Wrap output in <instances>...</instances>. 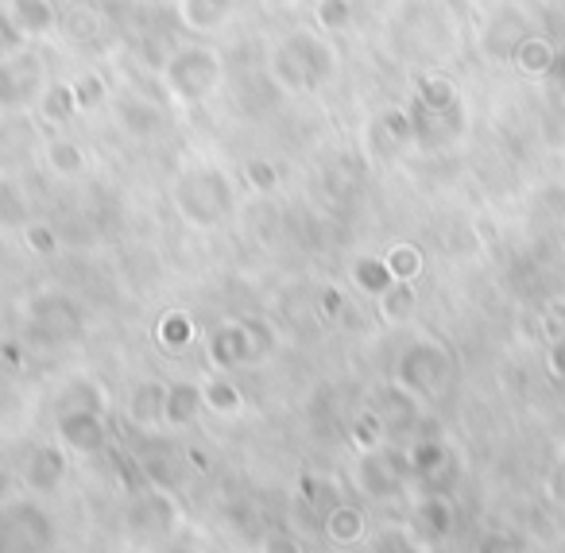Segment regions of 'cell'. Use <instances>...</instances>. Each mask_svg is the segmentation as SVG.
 <instances>
[{"mask_svg":"<svg viewBox=\"0 0 565 553\" xmlns=\"http://www.w3.org/2000/svg\"><path fill=\"white\" fill-rule=\"evenodd\" d=\"M338 71L330 43H322L315 32H291L282 35L279 47L271 51V78L287 94H315Z\"/></svg>","mask_w":565,"mask_h":553,"instance_id":"6da1fadb","label":"cell"},{"mask_svg":"<svg viewBox=\"0 0 565 553\" xmlns=\"http://www.w3.org/2000/svg\"><path fill=\"white\" fill-rule=\"evenodd\" d=\"M159 82H163V89L171 94L174 105L194 109V105H205L221 89L225 63H221V55L213 47L194 43V47H182L167 59L163 71H159Z\"/></svg>","mask_w":565,"mask_h":553,"instance_id":"7a4b0ae2","label":"cell"},{"mask_svg":"<svg viewBox=\"0 0 565 553\" xmlns=\"http://www.w3.org/2000/svg\"><path fill=\"white\" fill-rule=\"evenodd\" d=\"M174 205L194 225H217L233 210V187H228L221 167L194 163L186 171H179V179H174Z\"/></svg>","mask_w":565,"mask_h":553,"instance_id":"3957f363","label":"cell"},{"mask_svg":"<svg viewBox=\"0 0 565 553\" xmlns=\"http://www.w3.org/2000/svg\"><path fill=\"white\" fill-rule=\"evenodd\" d=\"M179 24L194 35H213L228 24V17L236 12V0H174Z\"/></svg>","mask_w":565,"mask_h":553,"instance_id":"277c9868","label":"cell"},{"mask_svg":"<svg viewBox=\"0 0 565 553\" xmlns=\"http://www.w3.org/2000/svg\"><path fill=\"white\" fill-rule=\"evenodd\" d=\"M117 125L125 128L128 136H151L163 128V113L156 109V105L148 102V97L140 94H120L117 97Z\"/></svg>","mask_w":565,"mask_h":553,"instance_id":"5b68a950","label":"cell"},{"mask_svg":"<svg viewBox=\"0 0 565 553\" xmlns=\"http://www.w3.org/2000/svg\"><path fill=\"white\" fill-rule=\"evenodd\" d=\"M9 9L28 40H43L58 28V12L51 0H9Z\"/></svg>","mask_w":565,"mask_h":553,"instance_id":"8992f818","label":"cell"},{"mask_svg":"<svg viewBox=\"0 0 565 553\" xmlns=\"http://www.w3.org/2000/svg\"><path fill=\"white\" fill-rule=\"evenodd\" d=\"M28 43H32V40L20 32L17 17H12V9H9V0H0V66L24 59Z\"/></svg>","mask_w":565,"mask_h":553,"instance_id":"52a82bcc","label":"cell"},{"mask_svg":"<svg viewBox=\"0 0 565 553\" xmlns=\"http://www.w3.org/2000/svg\"><path fill=\"white\" fill-rule=\"evenodd\" d=\"M47 167L63 174V179H71V174H78L82 167H86V151L74 140H55V143H47Z\"/></svg>","mask_w":565,"mask_h":553,"instance_id":"ba28073f","label":"cell"},{"mask_svg":"<svg viewBox=\"0 0 565 553\" xmlns=\"http://www.w3.org/2000/svg\"><path fill=\"white\" fill-rule=\"evenodd\" d=\"M71 89H74V102H78V113L102 109V105L109 102V89H105L102 74H94V71L78 74V78L71 82Z\"/></svg>","mask_w":565,"mask_h":553,"instance_id":"9c48e42d","label":"cell"},{"mask_svg":"<svg viewBox=\"0 0 565 553\" xmlns=\"http://www.w3.org/2000/svg\"><path fill=\"white\" fill-rule=\"evenodd\" d=\"M40 109L47 120H71L78 113V102H74L71 86H43L40 94Z\"/></svg>","mask_w":565,"mask_h":553,"instance_id":"30bf717a","label":"cell"},{"mask_svg":"<svg viewBox=\"0 0 565 553\" xmlns=\"http://www.w3.org/2000/svg\"><path fill=\"white\" fill-rule=\"evenodd\" d=\"M315 20L326 32H345V28L353 24V4H349V0H318Z\"/></svg>","mask_w":565,"mask_h":553,"instance_id":"8fae6325","label":"cell"},{"mask_svg":"<svg viewBox=\"0 0 565 553\" xmlns=\"http://www.w3.org/2000/svg\"><path fill=\"white\" fill-rule=\"evenodd\" d=\"M449 97H454V94H449V82H438V78L423 82V102L430 105V109H441V105H446Z\"/></svg>","mask_w":565,"mask_h":553,"instance_id":"7c38bea8","label":"cell"},{"mask_svg":"<svg viewBox=\"0 0 565 553\" xmlns=\"http://www.w3.org/2000/svg\"><path fill=\"white\" fill-rule=\"evenodd\" d=\"M523 63L531 66V71H542V66H550V47H546V43H526V47H523Z\"/></svg>","mask_w":565,"mask_h":553,"instance_id":"4fadbf2b","label":"cell"}]
</instances>
